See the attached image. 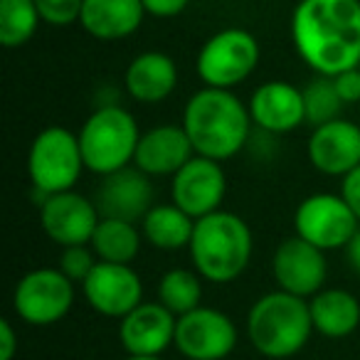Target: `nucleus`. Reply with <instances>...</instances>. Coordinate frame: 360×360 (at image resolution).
Returning a JSON list of instances; mask_svg holds the SVG:
<instances>
[{
  "mask_svg": "<svg viewBox=\"0 0 360 360\" xmlns=\"http://www.w3.org/2000/svg\"><path fill=\"white\" fill-rule=\"evenodd\" d=\"M291 42L316 75L335 77L360 67V0H299Z\"/></svg>",
  "mask_w": 360,
  "mask_h": 360,
  "instance_id": "1",
  "label": "nucleus"
},
{
  "mask_svg": "<svg viewBox=\"0 0 360 360\" xmlns=\"http://www.w3.org/2000/svg\"><path fill=\"white\" fill-rule=\"evenodd\" d=\"M250 106L232 89L202 86L188 99L180 126L186 129L198 155L230 160L247 146L252 131Z\"/></svg>",
  "mask_w": 360,
  "mask_h": 360,
  "instance_id": "2",
  "label": "nucleus"
},
{
  "mask_svg": "<svg viewBox=\"0 0 360 360\" xmlns=\"http://www.w3.org/2000/svg\"><path fill=\"white\" fill-rule=\"evenodd\" d=\"M193 269L210 284H230L240 279L252 262L255 237L240 215L217 210L195 220L191 240Z\"/></svg>",
  "mask_w": 360,
  "mask_h": 360,
  "instance_id": "3",
  "label": "nucleus"
},
{
  "mask_svg": "<svg viewBox=\"0 0 360 360\" xmlns=\"http://www.w3.org/2000/svg\"><path fill=\"white\" fill-rule=\"evenodd\" d=\"M314 333L309 299L274 289L259 296L247 314V338L259 355L286 360L301 353Z\"/></svg>",
  "mask_w": 360,
  "mask_h": 360,
  "instance_id": "4",
  "label": "nucleus"
},
{
  "mask_svg": "<svg viewBox=\"0 0 360 360\" xmlns=\"http://www.w3.org/2000/svg\"><path fill=\"white\" fill-rule=\"evenodd\" d=\"M143 131H139L134 114L124 106H99L79 129V146L84 165L94 175H109L134 163L136 146Z\"/></svg>",
  "mask_w": 360,
  "mask_h": 360,
  "instance_id": "5",
  "label": "nucleus"
},
{
  "mask_svg": "<svg viewBox=\"0 0 360 360\" xmlns=\"http://www.w3.org/2000/svg\"><path fill=\"white\" fill-rule=\"evenodd\" d=\"M84 170L79 134H72L65 126H47L32 139L27 150V175L32 191L40 193V200L55 193L75 191Z\"/></svg>",
  "mask_w": 360,
  "mask_h": 360,
  "instance_id": "6",
  "label": "nucleus"
},
{
  "mask_svg": "<svg viewBox=\"0 0 360 360\" xmlns=\"http://www.w3.org/2000/svg\"><path fill=\"white\" fill-rule=\"evenodd\" d=\"M259 42L245 27H225L205 40L195 57V72L205 86L232 89L250 79L259 65Z\"/></svg>",
  "mask_w": 360,
  "mask_h": 360,
  "instance_id": "7",
  "label": "nucleus"
},
{
  "mask_svg": "<svg viewBox=\"0 0 360 360\" xmlns=\"http://www.w3.org/2000/svg\"><path fill=\"white\" fill-rule=\"evenodd\" d=\"M75 281L60 266H40L22 276L13 291V309L27 326H55L75 304Z\"/></svg>",
  "mask_w": 360,
  "mask_h": 360,
  "instance_id": "8",
  "label": "nucleus"
},
{
  "mask_svg": "<svg viewBox=\"0 0 360 360\" xmlns=\"http://www.w3.org/2000/svg\"><path fill=\"white\" fill-rule=\"evenodd\" d=\"M358 215L340 193H314L304 198L294 212V235L323 252L345 250L358 232Z\"/></svg>",
  "mask_w": 360,
  "mask_h": 360,
  "instance_id": "9",
  "label": "nucleus"
},
{
  "mask_svg": "<svg viewBox=\"0 0 360 360\" xmlns=\"http://www.w3.org/2000/svg\"><path fill=\"white\" fill-rule=\"evenodd\" d=\"M237 326L225 311L198 306L178 316L175 348L188 360H225L237 348Z\"/></svg>",
  "mask_w": 360,
  "mask_h": 360,
  "instance_id": "10",
  "label": "nucleus"
},
{
  "mask_svg": "<svg viewBox=\"0 0 360 360\" xmlns=\"http://www.w3.org/2000/svg\"><path fill=\"white\" fill-rule=\"evenodd\" d=\"M227 195V175L220 160L193 155L178 173L170 178V202L200 220L205 215L222 210Z\"/></svg>",
  "mask_w": 360,
  "mask_h": 360,
  "instance_id": "11",
  "label": "nucleus"
},
{
  "mask_svg": "<svg viewBox=\"0 0 360 360\" xmlns=\"http://www.w3.org/2000/svg\"><path fill=\"white\" fill-rule=\"evenodd\" d=\"M40 225L45 235L60 247L89 245L101 212L94 200L77 191H65L40 200Z\"/></svg>",
  "mask_w": 360,
  "mask_h": 360,
  "instance_id": "12",
  "label": "nucleus"
},
{
  "mask_svg": "<svg viewBox=\"0 0 360 360\" xmlns=\"http://www.w3.org/2000/svg\"><path fill=\"white\" fill-rule=\"evenodd\" d=\"M82 294L91 311L106 319H124L143 301V281L131 264L99 262L82 284Z\"/></svg>",
  "mask_w": 360,
  "mask_h": 360,
  "instance_id": "13",
  "label": "nucleus"
},
{
  "mask_svg": "<svg viewBox=\"0 0 360 360\" xmlns=\"http://www.w3.org/2000/svg\"><path fill=\"white\" fill-rule=\"evenodd\" d=\"M271 274L279 289L311 299L323 289L328 279L326 252L301 240L299 235L286 237L271 257Z\"/></svg>",
  "mask_w": 360,
  "mask_h": 360,
  "instance_id": "14",
  "label": "nucleus"
},
{
  "mask_svg": "<svg viewBox=\"0 0 360 360\" xmlns=\"http://www.w3.org/2000/svg\"><path fill=\"white\" fill-rule=\"evenodd\" d=\"M101 217H119L141 225L146 212L155 205L150 175L134 163L116 173L101 175V186L94 198Z\"/></svg>",
  "mask_w": 360,
  "mask_h": 360,
  "instance_id": "15",
  "label": "nucleus"
},
{
  "mask_svg": "<svg viewBox=\"0 0 360 360\" xmlns=\"http://www.w3.org/2000/svg\"><path fill=\"white\" fill-rule=\"evenodd\" d=\"M306 155L319 173L343 178L360 165V126L340 116L328 124L314 126L306 143Z\"/></svg>",
  "mask_w": 360,
  "mask_h": 360,
  "instance_id": "16",
  "label": "nucleus"
},
{
  "mask_svg": "<svg viewBox=\"0 0 360 360\" xmlns=\"http://www.w3.org/2000/svg\"><path fill=\"white\" fill-rule=\"evenodd\" d=\"M175 326L178 316L170 314L160 301H141L119 319V343L126 355H163L175 345Z\"/></svg>",
  "mask_w": 360,
  "mask_h": 360,
  "instance_id": "17",
  "label": "nucleus"
},
{
  "mask_svg": "<svg viewBox=\"0 0 360 360\" xmlns=\"http://www.w3.org/2000/svg\"><path fill=\"white\" fill-rule=\"evenodd\" d=\"M250 114L257 129L266 134H291L306 124L304 91L291 82L271 79L259 84L250 96Z\"/></svg>",
  "mask_w": 360,
  "mask_h": 360,
  "instance_id": "18",
  "label": "nucleus"
},
{
  "mask_svg": "<svg viewBox=\"0 0 360 360\" xmlns=\"http://www.w3.org/2000/svg\"><path fill=\"white\" fill-rule=\"evenodd\" d=\"M195 155L186 129L178 124H160L143 131L136 146L134 165L150 178H173Z\"/></svg>",
  "mask_w": 360,
  "mask_h": 360,
  "instance_id": "19",
  "label": "nucleus"
},
{
  "mask_svg": "<svg viewBox=\"0 0 360 360\" xmlns=\"http://www.w3.org/2000/svg\"><path fill=\"white\" fill-rule=\"evenodd\" d=\"M124 86L139 104H158L168 99L178 86V67L165 52H141L126 67Z\"/></svg>",
  "mask_w": 360,
  "mask_h": 360,
  "instance_id": "20",
  "label": "nucleus"
},
{
  "mask_svg": "<svg viewBox=\"0 0 360 360\" xmlns=\"http://www.w3.org/2000/svg\"><path fill=\"white\" fill-rule=\"evenodd\" d=\"M143 18L146 8L141 0H84L79 25L94 40L116 42L134 35Z\"/></svg>",
  "mask_w": 360,
  "mask_h": 360,
  "instance_id": "21",
  "label": "nucleus"
},
{
  "mask_svg": "<svg viewBox=\"0 0 360 360\" xmlns=\"http://www.w3.org/2000/svg\"><path fill=\"white\" fill-rule=\"evenodd\" d=\"M314 330L326 338H348L360 326V301L345 289H321L309 299Z\"/></svg>",
  "mask_w": 360,
  "mask_h": 360,
  "instance_id": "22",
  "label": "nucleus"
},
{
  "mask_svg": "<svg viewBox=\"0 0 360 360\" xmlns=\"http://www.w3.org/2000/svg\"><path fill=\"white\" fill-rule=\"evenodd\" d=\"M139 227L143 242H148L150 247L160 252H178L191 247L195 217L180 210L175 202H155Z\"/></svg>",
  "mask_w": 360,
  "mask_h": 360,
  "instance_id": "23",
  "label": "nucleus"
},
{
  "mask_svg": "<svg viewBox=\"0 0 360 360\" xmlns=\"http://www.w3.org/2000/svg\"><path fill=\"white\" fill-rule=\"evenodd\" d=\"M91 250L99 257V262L111 264H131L139 257L143 235L136 222L119 220V217H101L91 235Z\"/></svg>",
  "mask_w": 360,
  "mask_h": 360,
  "instance_id": "24",
  "label": "nucleus"
},
{
  "mask_svg": "<svg viewBox=\"0 0 360 360\" xmlns=\"http://www.w3.org/2000/svg\"><path fill=\"white\" fill-rule=\"evenodd\" d=\"M202 276L195 269L175 266L168 269L158 281V301L175 316L198 309L202 301Z\"/></svg>",
  "mask_w": 360,
  "mask_h": 360,
  "instance_id": "25",
  "label": "nucleus"
},
{
  "mask_svg": "<svg viewBox=\"0 0 360 360\" xmlns=\"http://www.w3.org/2000/svg\"><path fill=\"white\" fill-rule=\"evenodd\" d=\"M40 22L35 0H0V45L8 50L27 45Z\"/></svg>",
  "mask_w": 360,
  "mask_h": 360,
  "instance_id": "26",
  "label": "nucleus"
},
{
  "mask_svg": "<svg viewBox=\"0 0 360 360\" xmlns=\"http://www.w3.org/2000/svg\"><path fill=\"white\" fill-rule=\"evenodd\" d=\"M301 91H304L306 124L321 126V124H328V121H333L340 116L343 99H340L338 89H335L333 77L316 75Z\"/></svg>",
  "mask_w": 360,
  "mask_h": 360,
  "instance_id": "27",
  "label": "nucleus"
},
{
  "mask_svg": "<svg viewBox=\"0 0 360 360\" xmlns=\"http://www.w3.org/2000/svg\"><path fill=\"white\" fill-rule=\"evenodd\" d=\"M99 264V257L94 255L91 245H75V247H62V255H60V271L72 279L75 284H84L86 276L94 271V266Z\"/></svg>",
  "mask_w": 360,
  "mask_h": 360,
  "instance_id": "28",
  "label": "nucleus"
},
{
  "mask_svg": "<svg viewBox=\"0 0 360 360\" xmlns=\"http://www.w3.org/2000/svg\"><path fill=\"white\" fill-rule=\"evenodd\" d=\"M35 6L42 22L52 27H67L72 22H79L84 0H35Z\"/></svg>",
  "mask_w": 360,
  "mask_h": 360,
  "instance_id": "29",
  "label": "nucleus"
},
{
  "mask_svg": "<svg viewBox=\"0 0 360 360\" xmlns=\"http://www.w3.org/2000/svg\"><path fill=\"white\" fill-rule=\"evenodd\" d=\"M333 82H335V89H338L340 99H343V104H355V101H360V67L340 72V75L333 77Z\"/></svg>",
  "mask_w": 360,
  "mask_h": 360,
  "instance_id": "30",
  "label": "nucleus"
},
{
  "mask_svg": "<svg viewBox=\"0 0 360 360\" xmlns=\"http://www.w3.org/2000/svg\"><path fill=\"white\" fill-rule=\"evenodd\" d=\"M340 198L350 205V210L358 215L360 220V165H355L350 173L340 178Z\"/></svg>",
  "mask_w": 360,
  "mask_h": 360,
  "instance_id": "31",
  "label": "nucleus"
},
{
  "mask_svg": "<svg viewBox=\"0 0 360 360\" xmlns=\"http://www.w3.org/2000/svg\"><path fill=\"white\" fill-rule=\"evenodd\" d=\"M146 8V15H153V18H175L180 13L186 11L188 3L191 0H141Z\"/></svg>",
  "mask_w": 360,
  "mask_h": 360,
  "instance_id": "32",
  "label": "nucleus"
},
{
  "mask_svg": "<svg viewBox=\"0 0 360 360\" xmlns=\"http://www.w3.org/2000/svg\"><path fill=\"white\" fill-rule=\"evenodd\" d=\"M20 350L18 333L8 319H0V360H13Z\"/></svg>",
  "mask_w": 360,
  "mask_h": 360,
  "instance_id": "33",
  "label": "nucleus"
},
{
  "mask_svg": "<svg viewBox=\"0 0 360 360\" xmlns=\"http://www.w3.org/2000/svg\"><path fill=\"white\" fill-rule=\"evenodd\" d=\"M345 255H348V262L355 271H360V225H358V232L353 235L350 245L345 247Z\"/></svg>",
  "mask_w": 360,
  "mask_h": 360,
  "instance_id": "34",
  "label": "nucleus"
},
{
  "mask_svg": "<svg viewBox=\"0 0 360 360\" xmlns=\"http://www.w3.org/2000/svg\"><path fill=\"white\" fill-rule=\"evenodd\" d=\"M126 360H163L160 355H126Z\"/></svg>",
  "mask_w": 360,
  "mask_h": 360,
  "instance_id": "35",
  "label": "nucleus"
}]
</instances>
